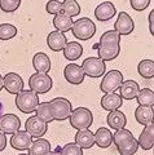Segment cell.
I'll list each match as a JSON object with an SVG mask.
<instances>
[{"instance_id":"1","label":"cell","mask_w":154,"mask_h":155,"mask_svg":"<svg viewBox=\"0 0 154 155\" xmlns=\"http://www.w3.org/2000/svg\"><path fill=\"white\" fill-rule=\"evenodd\" d=\"M97 45V57L100 60L104 62L113 61L121 53V35L114 30H109L101 35Z\"/></svg>"},{"instance_id":"2","label":"cell","mask_w":154,"mask_h":155,"mask_svg":"<svg viewBox=\"0 0 154 155\" xmlns=\"http://www.w3.org/2000/svg\"><path fill=\"white\" fill-rule=\"evenodd\" d=\"M113 142L121 155H133L139 150V142L128 129H119L113 134Z\"/></svg>"},{"instance_id":"3","label":"cell","mask_w":154,"mask_h":155,"mask_svg":"<svg viewBox=\"0 0 154 155\" xmlns=\"http://www.w3.org/2000/svg\"><path fill=\"white\" fill-rule=\"evenodd\" d=\"M71 32L73 35L79 39V40H88L93 38L96 34V25L95 22L88 17L78 18L71 26Z\"/></svg>"},{"instance_id":"4","label":"cell","mask_w":154,"mask_h":155,"mask_svg":"<svg viewBox=\"0 0 154 155\" xmlns=\"http://www.w3.org/2000/svg\"><path fill=\"white\" fill-rule=\"evenodd\" d=\"M39 96L32 91H22L16 96V106L23 114H31L39 106Z\"/></svg>"},{"instance_id":"5","label":"cell","mask_w":154,"mask_h":155,"mask_svg":"<svg viewBox=\"0 0 154 155\" xmlns=\"http://www.w3.org/2000/svg\"><path fill=\"white\" fill-rule=\"evenodd\" d=\"M49 109L53 120H66L70 118L71 113H73L71 102L64 97H57V98L49 101Z\"/></svg>"},{"instance_id":"6","label":"cell","mask_w":154,"mask_h":155,"mask_svg":"<svg viewBox=\"0 0 154 155\" xmlns=\"http://www.w3.org/2000/svg\"><path fill=\"white\" fill-rule=\"evenodd\" d=\"M93 123L92 111L87 107H78L70 115V125L75 129H88Z\"/></svg>"},{"instance_id":"7","label":"cell","mask_w":154,"mask_h":155,"mask_svg":"<svg viewBox=\"0 0 154 155\" xmlns=\"http://www.w3.org/2000/svg\"><path fill=\"white\" fill-rule=\"evenodd\" d=\"M123 83V74L119 70H110L104 75L100 89L104 93H115Z\"/></svg>"},{"instance_id":"8","label":"cell","mask_w":154,"mask_h":155,"mask_svg":"<svg viewBox=\"0 0 154 155\" xmlns=\"http://www.w3.org/2000/svg\"><path fill=\"white\" fill-rule=\"evenodd\" d=\"M52 78L48 74H42V72H35L28 79V87L30 91H32L36 94H43L49 92L52 88Z\"/></svg>"},{"instance_id":"9","label":"cell","mask_w":154,"mask_h":155,"mask_svg":"<svg viewBox=\"0 0 154 155\" xmlns=\"http://www.w3.org/2000/svg\"><path fill=\"white\" fill-rule=\"evenodd\" d=\"M82 69L84 75H87L88 78H101L105 75L106 66H105V62L99 57H88L83 61Z\"/></svg>"},{"instance_id":"10","label":"cell","mask_w":154,"mask_h":155,"mask_svg":"<svg viewBox=\"0 0 154 155\" xmlns=\"http://www.w3.org/2000/svg\"><path fill=\"white\" fill-rule=\"evenodd\" d=\"M25 130L31 136V137L42 138L43 136L47 133L48 130V124L45 122H43L42 119H39L38 116H30L26 123H25Z\"/></svg>"},{"instance_id":"11","label":"cell","mask_w":154,"mask_h":155,"mask_svg":"<svg viewBox=\"0 0 154 155\" xmlns=\"http://www.w3.org/2000/svg\"><path fill=\"white\" fill-rule=\"evenodd\" d=\"M135 28V22L128 13L119 12L117 21L114 23V31H117L119 35H129Z\"/></svg>"},{"instance_id":"12","label":"cell","mask_w":154,"mask_h":155,"mask_svg":"<svg viewBox=\"0 0 154 155\" xmlns=\"http://www.w3.org/2000/svg\"><path fill=\"white\" fill-rule=\"evenodd\" d=\"M21 127V120L17 115L14 114H5L2 115L0 118V132L4 134H13L17 130H20Z\"/></svg>"},{"instance_id":"13","label":"cell","mask_w":154,"mask_h":155,"mask_svg":"<svg viewBox=\"0 0 154 155\" xmlns=\"http://www.w3.org/2000/svg\"><path fill=\"white\" fill-rule=\"evenodd\" d=\"M64 76H65L67 83H70L73 85H78V84L83 83L85 75L83 72L82 66L76 65V64H69L64 70Z\"/></svg>"},{"instance_id":"14","label":"cell","mask_w":154,"mask_h":155,"mask_svg":"<svg viewBox=\"0 0 154 155\" xmlns=\"http://www.w3.org/2000/svg\"><path fill=\"white\" fill-rule=\"evenodd\" d=\"M4 78V88L8 93L11 94H18L23 91V80L22 78L16 74V72H8Z\"/></svg>"},{"instance_id":"15","label":"cell","mask_w":154,"mask_h":155,"mask_svg":"<svg viewBox=\"0 0 154 155\" xmlns=\"http://www.w3.org/2000/svg\"><path fill=\"white\" fill-rule=\"evenodd\" d=\"M32 143V137L28 134L26 130H17L16 133H13L11 138V145L13 149L16 150H28Z\"/></svg>"},{"instance_id":"16","label":"cell","mask_w":154,"mask_h":155,"mask_svg":"<svg viewBox=\"0 0 154 155\" xmlns=\"http://www.w3.org/2000/svg\"><path fill=\"white\" fill-rule=\"evenodd\" d=\"M115 14H117V9H115L114 4L112 2H104L99 4L95 9V17L100 22H106L112 19Z\"/></svg>"},{"instance_id":"17","label":"cell","mask_w":154,"mask_h":155,"mask_svg":"<svg viewBox=\"0 0 154 155\" xmlns=\"http://www.w3.org/2000/svg\"><path fill=\"white\" fill-rule=\"evenodd\" d=\"M67 44V39L65 36L64 32L60 31H52L48 34L47 36V45L51 51L53 52H60L65 48V45Z\"/></svg>"},{"instance_id":"18","label":"cell","mask_w":154,"mask_h":155,"mask_svg":"<svg viewBox=\"0 0 154 155\" xmlns=\"http://www.w3.org/2000/svg\"><path fill=\"white\" fill-rule=\"evenodd\" d=\"M137 142L142 150H150L154 147V122L144 127Z\"/></svg>"},{"instance_id":"19","label":"cell","mask_w":154,"mask_h":155,"mask_svg":"<svg viewBox=\"0 0 154 155\" xmlns=\"http://www.w3.org/2000/svg\"><path fill=\"white\" fill-rule=\"evenodd\" d=\"M100 104H101V107L104 110L112 113V111H115L121 107L122 104H123V98L117 93H105L102 97H101Z\"/></svg>"},{"instance_id":"20","label":"cell","mask_w":154,"mask_h":155,"mask_svg":"<svg viewBox=\"0 0 154 155\" xmlns=\"http://www.w3.org/2000/svg\"><path fill=\"white\" fill-rule=\"evenodd\" d=\"M140 91V85H139L137 81L135 80H123V83L119 88V96L122 97L123 100H133L136 98V96Z\"/></svg>"},{"instance_id":"21","label":"cell","mask_w":154,"mask_h":155,"mask_svg":"<svg viewBox=\"0 0 154 155\" xmlns=\"http://www.w3.org/2000/svg\"><path fill=\"white\" fill-rule=\"evenodd\" d=\"M32 67L35 69L36 72L48 74V71L51 70V60L48 57V54H45L43 52H38L32 57Z\"/></svg>"},{"instance_id":"22","label":"cell","mask_w":154,"mask_h":155,"mask_svg":"<svg viewBox=\"0 0 154 155\" xmlns=\"http://www.w3.org/2000/svg\"><path fill=\"white\" fill-rule=\"evenodd\" d=\"M113 143V133L110 129L101 127L95 133V145H97L101 149H108Z\"/></svg>"},{"instance_id":"23","label":"cell","mask_w":154,"mask_h":155,"mask_svg":"<svg viewBox=\"0 0 154 155\" xmlns=\"http://www.w3.org/2000/svg\"><path fill=\"white\" fill-rule=\"evenodd\" d=\"M75 143L82 149H91L95 145V133L89 129L78 130L75 134Z\"/></svg>"},{"instance_id":"24","label":"cell","mask_w":154,"mask_h":155,"mask_svg":"<svg viewBox=\"0 0 154 155\" xmlns=\"http://www.w3.org/2000/svg\"><path fill=\"white\" fill-rule=\"evenodd\" d=\"M106 123L109 124V127L112 129L119 130V129H123L124 127H126L127 118H126V115H124L122 111L115 110V111L109 113L108 118H106Z\"/></svg>"},{"instance_id":"25","label":"cell","mask_w":154,"mask_h":155,"mask_svg":"<svg viewBox=\"0 0 154 155\" xmlns=\"http://www.w3.org/2000/svg\"><path fill=\"white\" fill-rule=\"evenodd\" d=\"M135 118H136L137 123L145 127V125L154 122V110L149 106H139L135 110Z\"/></svg>"},{"instance_id":"26","label":"cell","mask_w":154,"mask_h":155,"mask_svg":"<svg viewBox=\"0 0 154 155\" xmlns=\"http://www.w3.org/2000/svg\"><path fill=\"white\" fill-rule=\"evenodd\" d=\"M62 51H64V57L69 61L79 60L83 54V47L78 41H67V44Z\"/></svg>"},{"instance_id":"27","label":"cell","mask_w":154,"mask_h":155,"mask_svg":"<svg viewBox=\"0 0 154 155\" xmlns=\"http://www.w3.org/2000/svg\"><path fill=\"white\" fill-rule=\"evenodd\" d=\"M52 23H53V26H55V28L57 31L65 34V32L71 30V26H73L74 21L70 16H66V14H64V13H60V14H57V16H55Z\"/></svg>"},{"instance_id":"28","label":"cell","mask_w":154,"mask_h":155,"mask_svg":"<svg viewBox=\"0 0 154 155\" xmlns=\"http://www.w3.org/2000/svg\"><path fill=\"white\" fill-rule=\"evenodd\" d=\"M51 151V143L45 138H38L32 141L30 149H28V155H47Z\"/></svg>"},{"instance_id":"29","label":"cell","mask_w":154,"mask_h":155,"mask_svg":"<svg viewBox=\"0 0 154 155\" xmlns=\"http://www.w3.org/2000/svg\"><path fill=\"white\" fill-rule=\"evenodd\" d=\"M137 71L144 79H152L154 78V61L153 60H142L139 62Z\"/></svg>"},{"instance_id":"30","label":"cell","mask_w":154,"mask_h":155,"mask_svg":"<svg viewBox=\"0 0 154 155\" xmlns=\"http://www.w3.org/2000/svg\"><path fill=\"white\" fill-rule=\"evenodd\" d=\"M136 100L139 106H149V107H152L154 105V92L149 88H142L139 91Z\"/></svg>"},{"instance_id":"31","label":"cell","mask_w":154,"mask_h":155,"mask_svg":"<svg viewBox=\"0 0 154 155\" xmlns=\"http://www.w3.org/2000/svg\"><path fill=\"white\" fill-rule=\"evenodd\" d=\"M62 13L73 18L74 16H79L80 5L76 0H64L62 2Z\"/></svg>"},{"instance_id":"32","label":"cell","mask_w":154,"mask_h":155,"mask_svg":"<svg viewBox=\"0 0 154 155\" xmlns=\"http://www.w3.org/2000/svg\"><path fill=\"white\" fill-rule=\"evenodd\" d=\"M36 116L39 119H42L43 122H45L47 124L53 122V116H52L51 109H49V102H42L36 107Z\"/></svg>"},{"instance_id":"33","label":"cell","mask_w":154,"mask_h":155,"mask_svg":"<svg viewBox=\"0 0 154 155\" xmlns=\"http://www.w3.org/2000/svg\"><path fill=\"white\" fill-rule=\"evenodd\" d=\"M17 35V27L12 23H2L0 25V39L2 40H9Z\"/></svg>"},{"instance_id":"34","label":"cell","mask_w":154,"mask_h":155,"mask_svg":"<svg viewBox=\"0 0 154 155\" xmlns=\"http://www.w3.org/2000/svg\"><path fill=\"white\" fill-rule=\"evenodd\" d=\"M21 2L22 0H0V9L4 13H13L20 8Z\"/></svg>"},{"instance_id":"35","label":"cell","mask_w":154,"mask_h":155,"mask_svg":"<svg viewBox=\"0 0 154 155\" xmlns=\"http://www.w3.org/2000/svg\"><path fill=\"white\" fill-rule=\"evenodd\" d=\"M61 155H83V150L75 142H70L61 147Z\"/></svg>"},{"instance_id":"36","label":"cell","mask_w":154,"mask_h":155,"mask_svg":"<svg viewBox=\"0 0 154 155\" xmlns=\"http://www.w3.org/2000/svg\"><path fill=\"white\" fill-rule=\"evenodd\" d=\"M45 11L47 13L57 16V14L62 13V3L59 2V0H49L45 5Z\"/></svg>"},{"instance_id":"37","label":"cell","mask_w":154,"mask_h":155,"mask_svg":"<svg viewBox=\"0 0 154 155\" xmlns=\"http://www.w3.org/2000/svg\"><path fill=\"white\" fill-rule=\"evenodd\" d=\"M129 4H131L133 11L141 12V11H145L150 5V0H129Z\"/></svg>"},{"instance_id":"38","label":"cell","mask_w":154,"mask_h":155,"mask_svg":"<svg viewBox=\"0 0 154 155\" xmlns=\"http://www.w3.org/2000/svg\"><path fill=\"white\" fill-rule=\"evenodd\" d=\"M148 21H149V31L154 36V9H152L150 13L148 16Z\"/></svg>"},{"instance_id":"39","label":"cell","mask_w":154,"mask_h":155,"mask_svg":"<svg viewBox=\"0 0 154 155\" xmlns=\"http://www.w3.org/2000/svg\"><path fill=\"white\" fill-rule=\"evenodd\" d=\"M7 147V136L3 132H0V151H3Z\"/></svg>"},{"instance_id":"40","label":"cell","mask_w":154,"mask_h":155,"mask_svg":"<svg viewBox=\"0 0 154 155\" xmlns=\"http://www.w3.org/2000/svg\"><path fill=\"white\" fill-rule=\"evenodd\" d=\"M47 155H61V147H56V150H53V151H49Z\"/></svg>"},{"instance_id":"41","label":"cell","mask_w":154,"mask_h":155,"mask_svg":"<svg viewBox=\"0 0 154 155\" xmlns=\"http://www.w3.org/2000/svg\"><path fill=\"white\" fill-rule=\"evenodd\" d=\"M4 88V78L0 75V91H2Z\"/></svg>"},{"instance_id":"42","label":"cell","mask_w":154,"mask_h":155,"mask_svg":"<svg viewBox=\"0 0 154 155\" xmlns=\"http://www.w3.org/2000/svg\"><path fill=\"white\" fill-rule=\"evenodd\" d=\"M3 110H4V106L2 104V101H0V118H2V115H3Z\"/></svg>"},{"instance_id":"43","label":"cell","mask_w":154,"mask_h":155,"mask_svg":"<svg viewBox=\"0 0 154 155\" xmlns=\"http://www.w3.org/2000/svg\"><path fill=\"white\" fill-rule=\"evenodd\" d=\"M18 155H28V154H18Z\"/></svg>"}]
</instances>
